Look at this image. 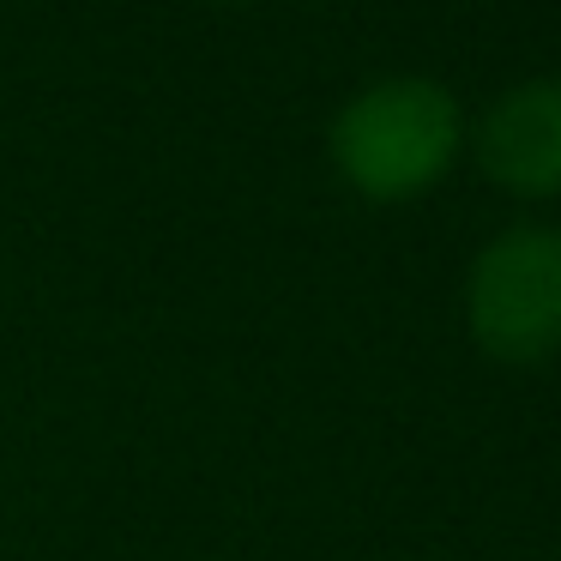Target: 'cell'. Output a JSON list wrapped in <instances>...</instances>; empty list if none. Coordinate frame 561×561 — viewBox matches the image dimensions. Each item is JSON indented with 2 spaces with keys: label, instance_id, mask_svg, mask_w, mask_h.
I'll use <instances>...</instances> for the list:
<instances>
[{
  "label": "cell",
  "instance_id": "1",
  "mask_svg": "<svg viewBox=\"0 0 561 561\" xmlns=\"http://www.w3.org/2000/svg\"><path fill=\"white\" fill-rule=\"evenodd\" d=\"M465 139V103L428 73H387L339 103L327 127V158L351 194L404 206L453 175Z\"/></svg>",
  "mask_w": 561,
  "mask_h": 561
},
{
  "label": "cell",
  "instance_id": "2",
  "mask_svg": "<svg viewBox=\"0 0 561 561\" xmlns=\"http://www.w3.org/2000/svg\"><path fill=\"white\" fill-rule=\"evenodd\" d=\"M465 332L507 368L561 351V224H507L465 266Z\"/></svg>",
  "mask_w": 561,
  "mask_h": 561
},
{
  "label": "cell",
  "instance_id": "3",
  "mask_svg": "<svg viewBox=\"0 0 561 561\" xmlns=\"http://www.w3.org/2000/svg\"><path fill=\"white\" fill-rule=\"evenodd\" d=\"M477 170L513 199H561V73H537L477 115Z\"/></svg>",
  "mask_w": 561,
  "mask_h": 561
}]
</instances>
